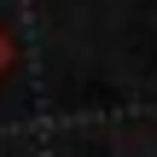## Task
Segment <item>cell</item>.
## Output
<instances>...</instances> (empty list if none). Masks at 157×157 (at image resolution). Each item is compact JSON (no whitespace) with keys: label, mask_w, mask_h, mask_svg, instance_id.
Masks as SVG:
<instances>
[{"label":"cell","mask_w":157,"mask_h":157,"mask_svg":"<svg viewBox=\"0 0 157 157\" xmlns=\"http://www.w3.org/2000/svg\"><path fill=\"white\" fill-rule=\"evenodd\" d=\"M6 64H12V41L0 35V70H6Z\"/></svg>","instance_id":"6da1fadb"}]
</instances>
